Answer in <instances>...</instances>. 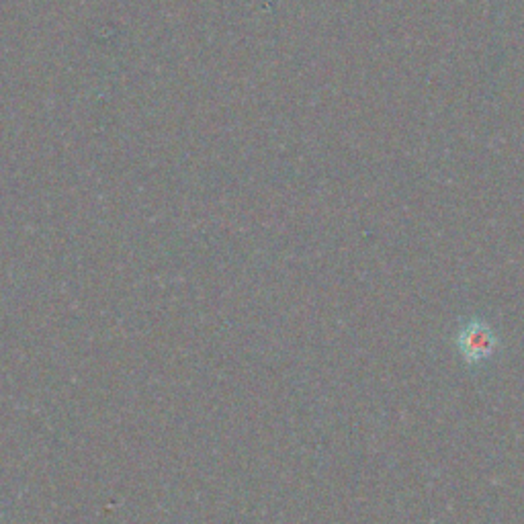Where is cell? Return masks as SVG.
Returning <instances> with one entry per match:
<instances>
[{
  "label": "cell",
  "instance_id": "cell-1",
  "mask_svg": "<svg viewBox=\"0 0 524 524\" xmlns=\"http://www.w3.org/2000/svg\"><path fill=\"white\" fill-rule=\"evenodd\" d=\"M457 348L465 363L477 365L488 361L498 348V338L494 328L486 320H469L461 326L457 334Z\"/></svg>",
  "mask_w": 524,
  "mask_h": 524
}]
</instances>
